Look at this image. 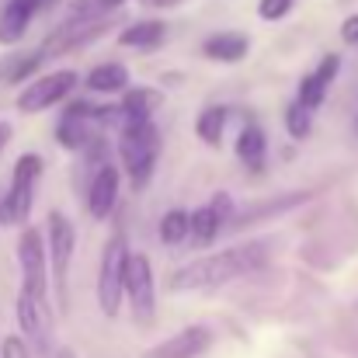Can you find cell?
<instances>
[{
    "label": "cell",
    "mask_w": 358,
    "mask_h": 358,
    "mask_svg": "<svg viewBox=\"0 0 358 358\" xmlns=\"http://www.w3.org/2000/svg\"><path fill=\"white\" fill-rule=\"evenodd\" d=\"M35 352L28 348V341L24 338H7L3 345H0V358H31Z\"/></svg>",
    "instance_id": "obj_25"
},
{
    "label": "cell",
    "mask_w": 358,
    "mask_h": 358,
    "mask_svg": "<svg viewBox=\"0 0 358 358\" xmlns=\"http://www.w3.org/2000/svg\"><path fill=\"white\" fill-rule=\"evenodd\" d=\"M45 240H49V264H52V275H56V296L63 299L66 296V275H70L73 250H77V230L59 209L49 213Z\"/></svg>",
    "instance_id": "obj_7"
},
{
    "label": "cell",
    "mask_w": 358,
    "mask_h": 358,
    "mask_svg": "<svg viewBox=\"0 0 358 358\" xmlns=\"http://www.w3.org/2000/svg\"><path fill=\"white\" fill-rule=\"evenodd\" d=\"M209 206L216 209V216H220L223 223H227V220L234 216V202H230V195H227V192H220V195H213V202H209Z\"/></svg>",
    "instance_id": "obj_26"
},
{
    "label": "cell",
    "mask_w": 358,
    "mask_h": 358,
    "mask_svg": "<svg viewBox=\"0 0 358 358\" xmlns=\"http://www.w3.org/2000/svg\"><path fill=\"white\" fill-rule=\"evenodd\" d=\"M355 129H358V122H355Z\"/></svg>",
    "instance_id": "obj_32"
},
{
    "label": "cell",
    "mask_w": 358,
    "mask_h": 358,
    "mask_svg": "<svg viewBox=\"0 0 358 358\" xmlns=\"http://www.w3.org/2000/svg\"><path fill=\"white\" fill-rule=\"evenodd\" d=\"M119 167H112V164H105L94 178H91V188H87V213L94 216V220H108L112 216V209H115V202H119Z\"/></svg>",
    "instance_id": "obj_11"
},
{
    "label": "cell",
    "mask_w": 358,
    "mask_h": 358,
    "mask_svg": "<svg viewBox=\"0 0 358 358\" xmlns=\"http://www.w3.org/2000/svg\"><path fill=\"white\" fill-rule=\"evenodd\" d=\"M139 3H146V7H174L178 0H139Z\"/></svg>",
    "instance_id": "obj_29"
},
{
    "label": "cell",
    "mask_w": 358,
    "mask_h": 358,
    "mask_svg": "<svg viewBox=\"0 0 358 358\" xmlns=\"http://www.w3.org/2000/svg\"><path fill=\"white\" fill-rule=\"evenodd\" d=\"M292 10V0H257V14L264 21H282Z\"/></svg>",
    "instance_id": "obj_24"
},
{
    "label": "cell",
    "mask_w": 358,
    "mask_h": 358,
    "mask_svg": "<svg viewBox=\"0 0 358 358\" xmlns=\"http://www.w3.org/2000/svg\"><path fill=\"white\" fill-rule=\"evenodd\" d=\"M313 108H306L299 98L285 108V129H289V136L292 139H306L310 136V129H313V115H310Z\"/></svg>",
    "instance_id": "obj_23"
},
{
    "label": "cell",
    "mask_w": 358,
    "mask_h": 358,
    "mask_svg": "<svg viewBox=\"0 0 358 358\" xmlns=\"http://www.w3.org/2000/svg\"><path fill=\"white\" fill-rule=\"evenodd\" d=\"M125 296H129L132 317L150 327L153 317H157V285H153V264H150L146 254H132V257H129Z\"/></svg>",
    "instance_id": "obj_8"
},
{
    "label": "cell",
    "mask_w": 358,
    "mask_h": 358,
    "mask_svg": "<svg viewBox=\"0 0 358 358\" xmlns=\"http://www.w3.org/2000/svg\"><path fill=\"white\" fill-rule=\"evenodd\" d=\"M227 119H230V112H227L223 105H209V108H202L199 119H195V136H199L206 146H220V143H223Z\"/></svg>",
    "instance_id": "obj_19"
},
{
    "label": "cell",
    "mask_w": 358,
    "mask_h": 358,
    "mask_svg": "<svg viewBox=\"0 0 358 358\" xmlns=\"http://www.w3.org/2000/svg\"><path fill=\"white\" fill-rule=\"evenodd\" d=\"M125 0H70L66 17L70 21H91V17H108L112 10H119Z\"/></svg>",
    "instance_id": "obj_22"
},
{
    "label": "cell",
    "mask_w": 358,
    "mask_h": 358,
    "mask_svg": "<svg viewBox=\"0 0 358 358\" xmlns=\"http://www.w3.org/2000/svg\"><path fill=\"white\" fill-rule=\"evenodd\" d=\"M220 227H223V220L216 216V209H213V206L195 209V213H192V243L209 247V243L216 240V234H220Z\"/></svg>",
    "instance_id": "obj_20"
},
{
    "label": "cell",
    "mask_w": 358,
    "mask_h": 358,
    "mask_svg": "<svg viewBox=\"0 0 358 358\" xmlns=\"http://www.w3.org/2000/svg\"><path fill=\"white\" fill-rule=\"evenodd\" d=\"M129 84V70L122 63H101L87 73V91L94 94H119Z\"/></svg>",
    "instance_id": "obj_18"
},
{
    "label": "cell",
    "mask_w": 358,
    "mask_h": 358,
    "mask_svg": "<svg viewBox=\"0 0 358 358\" xmlns=\"http://www.w3.org/2000/svg\"><path fill=\"white\" fill-rule=\"evenodd\" d=\"M119 157L132 188H146L160 160V132L153 119H125L119 129Z\"/></svg>",
    "instance_id": "obj_2"
},
{
    "label": "cell",
    "mask_w": 358,
    "mask_h": 358,
    "mask_svg": "<svg viewBox=\"0 0 358 358\" xmlns=\"http://www.w3.org/2000/svg\"><path fill=\"white\" fill-rule=\"evenodd\" d=\"M56 358H77V355H73V348H56Z\"/></svg>",
    "instance_id": "obj_31"
},
{
    "label": "cell",
    "mask_w": 358,
    "mask_h": 358,
    "mask_svg": "<svg viewBox=\"0 0 358 358\" xmlns=\"http://www.w3.org/2000/svg\"><path fill=\"white\" fill-rule=\"evenodd\" d=\"M341 38H345V45H358V14L345 17V24H341Z\"/></svg>",
    "instance_id": "obj_27"
},
{
    "label": "cell",
    "mask_w": 358,
    "mask_h": 358,
    "mask_svg": "<svg viewBox=\"0 0 358 358\" xmlns=\"http://www.w3.org/2000/svg\"><path fill=\"white\" fill-rule=\"evenodd\" d=\"M338 70H341V59L331 52V56H324L320 59V66L313 70V73H306L303 77V84H299V101L306 105V108H320L324 105V98H327V87L334 84V77H338Z\"/></svg>",
    "instance_id": "obj_12"
},
{
    "label": "cell",
    "mask_w": 358,
    "mask_h": 358,
    "mask_svg": "<svg viewBox=\"0 0 358 358\" xmlns=\"http://www.w3.org/2000/svg\"><path fill=\"white\" fill-rule=\"evenodd\" d=\"M28 3H31V7H35V14H38V10H45V7H52L56 0H28Z\"/></svg>",
    "instance_id": "obj_30"
},
{
    "label": "cell",
    "mask_w": 358,
    "mask_h": 358,
    "mask_svg": "<svg viewBox=\"0 0 358 358\" xmlns=\"http://www.w3.org/2000/svg\"><path fill=\"white\" fill-rule=\"evenodd\" d=\"M17 324H21V338L28 341V348L38 358H52L56 341H52V317L45 310V299L21 292L17 296Z\"/></svg>",
    "instance_id": "obj_6"
},
{
    "label": "cell",
    "mask_w": 358,
    "mask_h": 358,
    "mask_svg": "<svg viewBox=\"0 0 358 358\" xmlns=\"http://www.w3.org/2000/svg\"><path fill=\"white\" fill-rule=\"evenodd\" d=\"M268 261H271V243H264V240L240 243V247L209 254V257H202V261H192V264L178 268V271L171 275V289H174V292L220 289V285H227V282H237V278H247V275L268 268Z\"/></svg>",
    "instance_id": "obj_1"
},
{
    "label": "cell",
    "mask_w": 358,
    "mask_h": 358,
    "mask_svg": "<svg viewBox=\"0 0 358 358\" xmlns=\"http://www.w3.org/2000/svg\"><path fill=\"white\" fill-rule=\"evenodd\" d=\"M77 87V73L73 70H59V73H45V77H35L24 91H21V98H17V108L24 112V115H31V112H45V108H52V105H59L70 91Z\"/></svg>",
    "instance_id": "obj_9"
},
{
    "label": "cell",
    "mask_w": 358,
    "mask_h": 358,
    "mask_svg": "<svg viewBox=\"0 0 358 358\" xmlns=\"http://www.w3.org/2000/svg\"><path fill=\"white\" fill-rule=\"evenodd\" d=\"M7 143H10V125H7V122H0V150H3Z\"/></svg>",
    "instance_id": "obj_28"
},
{
    "label": "cell",
    "mask_w": 358,
    "mask_h": 358,
    "mask_svg": "<svg viewBox=\"0 0 358 358\" xmlns=\"http://www.w3.org/2000/svg\"><path fill=\"white\" fill-rule=\"evenodd\" d=\"M213 348V331L206 324H195V327H185L178 331L174 338L153 345L143 358H199Z\"/></svg>",
    "instance_id": "obj_10"
},
{
    "label": "cell",
    "mask_w": 358,
    "mask_h": 358,
    "mask_svg": "<svg viewBox=\"0 0 358 358\" xmlns=\"http://www.w3.org/2000/svg\"><path fill=\"white\" fill-rule=\"evenodd\" d=\"M49 240H42V234L35 227H24V234L17 240V264H21V292L45 299L49 289Z\"/></svg>",
    "instance_id": "obj_5"
},
{
    "label": "cell",
    "mask_w": 358,
    "mask_h": 358,
    "mask_svg": "<svg viewBox=\"0 0 358 358\" xmlns=\"http://www.w3.org/2000/svg\"><path fill=\"white\" fill-rule=\"evenodd\" d=\"M160 101H164V94H160L157 87H132V91H125V98H122V105H119L122 122L125 119H153V112L160 108Z\"/></svg>",
    "instance_id": "obj_17"
},
{
    "label": "cell",
    "mask_w": 358,
    "mask_h": 358,
    "mask_svg": "<svg viewBox=\"0 0 358 358\" xmlns=\"http://www.w3.org/2000/svg\"><path fill=\"white\" fill-rule=\"evenodd\" d=\"M188 237H192V213L188 209L164 213V220H160V240L174 247V243H185Z\"/></svg>",
    "instance_id": "obj_21"
},
{
    "label": "cell",
    "mask_w": 358,
    "mask_h": 358,
    "mask_svg": "<svg viewBox=\"0 0 358 358\" xmlns=\"http://www.w3.org/2000/svg\"><path fill=\"white\" fill-rule=\"evenodd\" d=\"M31 17H35V7L28 0H7L0 10V45H14L28 31Z\"/></svg>",
    "instance_id": "obj_13"
},
{
    "label": "cell",
    "mask_w": 358,
    "mask_h": 358,
    "mask_svg": "<svg viewBox=\"0 0 358 358\" xmlns=\"http://www.w3.org/2000/svg\"><path fill=\"white\" fill-rule=\"evenodd\" d=\"M264 153H268V139L261 125H243L237 136V157L247 171H261L264 167Z\"/></svg>",
    "instance_id": "obj_15"
},
{
    "label": "cell",
    "mask_w": 358,
    "mask_h": 358,
    "mask_svg": "<svg viewBox=\"0 0 358 358\" xmlns=\"http://www.w3.org/2000/svg\"><path fill=\"white\" fill-rule=\"evenodd\" d=\"M164 35H167V24L157 21V17H150V21L129 24L119 35V45H125V49H157L164 42Z\"/></svg>",
    "instance_id": "obj_16"
},
{
    "label": "cell",
    "mask_w": 358,
    "mask_h": 358,
    "mask_svg": "<svg viewBox=\"0 0 358 358\" xmlns=\"http://www.w3.org/2000/svg\"><path fill=\"white\" fill-rule=\"evenodd\" d=\"M247 49H250V42L240 31H220V35H209L202 42V52L216 63H240L247 56Z\"/></svg>",
    "instance_id": "obj_14"
},
{
    "label": "cell",
    "mask_w": 358,
    "mask_h": 358,
    "mask_svg": "<svg viewBox=\"0 0 358 358\" xmlns=\"http://www.w3.org/2000/svg\"><path fill=\"white\" fill-rule=\"evenodd\" d=\"M129 240L115 234L101 250V268H98V306L105 317H119L122 296H125V275H129Z\"/></svg>",
    "instance_id": "obj_4"
},
{
    "label": "cell",
    "mask_w": 358,
    "mask_h": 358,
    "mask_svg": "<svg viewBox=\"0 0 358 358\" xmlns=\"http://www.w3.org/2000/svg\"><path fill=\"white\" fill-rule=\"evenodd\" d=\"M42 178V157L38 153H21L10 174V188L0 202V223L3 227H21L35 206V185Z\"/></svg>",
    "instance_id": "obj_3"
}]
</instances>
